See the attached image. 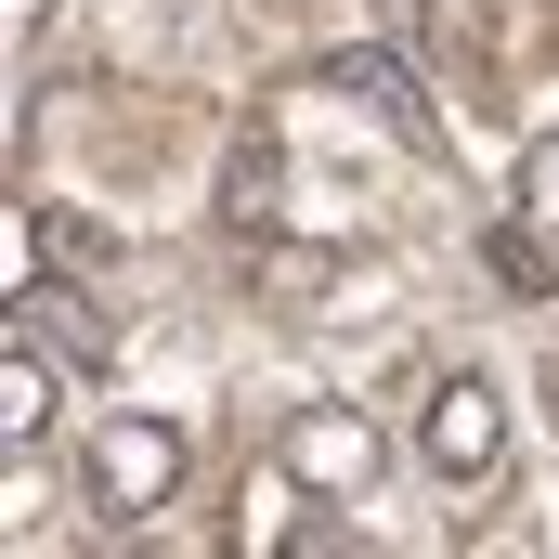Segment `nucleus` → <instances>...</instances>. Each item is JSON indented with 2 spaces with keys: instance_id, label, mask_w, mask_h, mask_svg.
Listing matches in <instances>:
<instances>
[{
  "instance_id": "7ed1b4c3",
  "label": "nucleus",
  "mask_w": 559,
  "mask_h": 559,
  "mask_svg": "<svg viewBox=\"0 0 559 559\" xmlns=\"http://www.w3.org/2000/svg\"><path fill=\"white\" fill-rule=\"evenodd\" d=\"M274 468H299L312 495H365L378 481V417H352V404H299L274 442Z\"/></svg>"
},
{
  "instance_id": "423d86ee",
  "label": "nucleus",
  "mask_w": 559,
  "mask_h": 559,
  "mask_svg": "<svg viewBox=\"0 0 559 559\" xmlns=\"http://www.w3.org/2000/svg\"><path fill=\"white\" fill-rule=\"evenodd\" d=\"M481 274L508 286V299H547V286H559V235L534 222V209H508V222H481Z\"/></svg>"
},
{
  "instance_id": "f03ea898",
  "label": "nucleus",
  "mask_w": 559,
  "mask_h": 559,
  "mask_svg": "<svg viewBox=\"0 0 559 559\" xmlns=\"http://www.w3.org/2000/svg\"><path fill=\"white\" fill-rule=\"evenodd\" d=\"M417 455L442 481H495V468H508V391H495V378H442L429 417H417Z\"/></svg>"
},
{
  "instance_id": "1a4fd4ad",
  "label": "nucleus",
  "mask_w": 559,
  "mask_h": 559,
  "mask_svg": "<svg viewBox=\"0 0 559 559\" xmlns=\"http://www.w3.org/2000/svg\"><path fill=\"white\" fill-rule=\"evenodd\" d=\"M508 195H521V209L559 235V131H534V143H521V182H508Z\"/></svg>"
},
{
  "instance_id": "0eeeda50",
  "label": "nucleus",
  "mask_w": 559,
  "mask_h": 559,
  "mask_svg": "<svg viewBox=\"0 0 559 559\" xmlns=\"http://www.w3.org/2000/svg\"><path fill=\"white\" fill-rule=\"evenodd\" d=\"M325 92H352V105H378L404 143H429V118H417V79L391 66V52H325Z\"/></svg>"
},
{
  "instance_id": "6e6552de",
  "label": "nucleus",
  "mask_w": 559,
  "mask_h": 559,
  "mask_svg": "<svg viewBox=\"0 0 559 559\" xmlns=\"http://www.w3.org/2000/svg\"><path fill=\"white\" fill-rule=\"evenodd\" d=\"M39 429H52V365H39V338H26V325H13V365H0V442H13V455H26V442H39Z\"/></svg>"
},
{
  "instance_id": "39448f33",
  "label": "nucleus",
  "mask_w": 559,
  "mask_h": 559,
  "mask_svg": "<svg viewBox=\"0 0 559 559\" xmlns=\"http://www.w3.org/2000/svg\"><path fill=\"white\" fill-rule=\"evenodd\" d=\"M13 325H26V338H66V365H105V352H118V325H105V299H92V286H13Z\"/></svg>"
},
{
  "instance_id": "20e7f679",
  "label": "nucleus",
  "mask_w": 559,
  "mask_h": 559,
  "mask_svg": "<svg viewBox=\"0 0 559 559\" xmlns=\"http://www.w3.org/2000/svg\"><path fill=\"white\" fill-rule=\"evenodd\" d=\"M222 222H235V235H274V222H286V156H274L261 118L222 143Z\"/></svg>"
},
{
  "instance_id": "f257e3e1",
  "label": "nucleus",
  "mask_w": 559,
  "mask_h": 559,
  "mask_svg": "<svg viewBox=\"0 0 559 559\" xmlns=\"http://www.w3.org/2000/svg\"><path fill=\"white\" fill-rule=\"evenodd\" d=\"M182 495V429L169 417H105L92 429V508L105 521H156Z\"/></svg>"
}]
</instances>
